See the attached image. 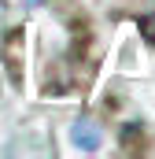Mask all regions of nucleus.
I'll return each instance as SVG.
<instances>
[{
    "label": "nucleus",
    "instance_id": "obj_1",
    "mask_svg": "<svg viewBox=\"0 0 155 159\" xmlns=\"http://www.w3.org/2000/svg\"><path fill=\"white\" fill-rule=\"evenodd\" d=\"M70 137L78 141V148H85V152H96V144H100V137H96V129L89 126V122L81 119L74 122V129H70Z\"/></svg>",
    "mask_w": 155,
    "mask_h": 159
}]
</instances>
